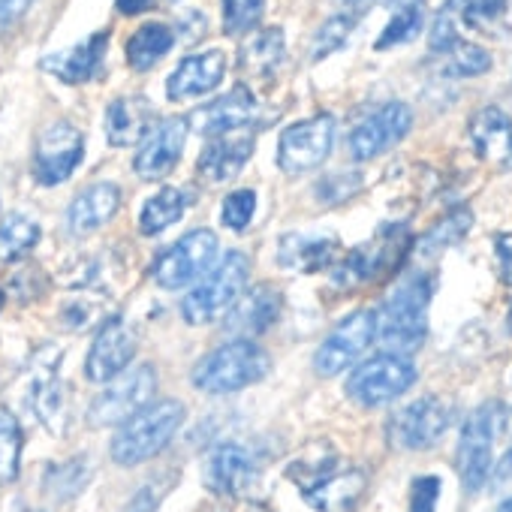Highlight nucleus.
I'll return each instance as SVG.
<instances>
[{"instance_id":"21","label":"nucleus","mask_w":512,"mask_h":512,"mask_svg":"<svg viewBox=\"0 0 512 512\" xmlns=\"http://www.w3.org/2000/svg\"><path fill=\"white\" fill-rule=\"evenodd\" d=\"M256 115H260V106H256L250 88L238 85L229 94H223L220 100L196 109L187 124H193V130L202 133V136H220V133H232V130L253 127L256 124Z\"/></svg>"},{"instance_id":"24","label":"nucleus","mask_w":512,"mask_h":512,"mask_svg":"<svg viewBox=\"0 0 512 512\" xmlns=\"http://www.w3.org/2000/svg\"><path fill=\"white\" fill-rule=\"evenodd\" d=\"M106 49H109V31H100V34L88 37L79 46H70L64 52L46 55L40 61V67L46 73H52L55 79L67 82V85H85V82L97 79V73L103 70Z\"/></svg>"},{"instance_id":"45","label":"nucleus","mask_w":512,"mask_h":512,"mask_svg":"<svg viewBox=\"0 0 512 512\" xmlns=\"http://www.w3.org/2000/svg\"><path fill=\"white\" fill-rule=\"evenodd\" d=\"M157 503H160V491H154V485H145V488L124 506V512H157Z\"/></svg>"},{"instance_id":"26","label":"nucleus","mask_w":512,"mask_h":512,"mask_svg":"<svg viewBox=\"0 0 512 512\" xmlns=\"http://www.w3.org/2000/svg\"><path fill=\"white\" fill-rule=\"evenodd\" d=\"M121 208V187L112 181H97L85 187L67 208V229L73 235H91L106 226Z\"/></svg>"},{"instance_id":"19","label":"nucleus","mask_w":512,"mask_h":512,"mask_svg":"<svg viewBox=\"0 0 512 512\" xmlns=\"http://www.w3.org/2000/svg\"><path fill=\"white\" fill-rule=\"evenodd\" d=\"M205 485L220 497H241L256 479H260V464L253 452L241 443H220L205 458Z\"/></svg>"},{"instance_id":"42","label":"nucleus","mask_w":512,"mask_h":512,"mask_svg":"<svg viewBox=\"0 0 512 512\" xmlns=\"http://www.w3.org/2000/svg\"><path fill=\"white\" fill-rule=\"evenodd\" d=\"M440 476H416L410 485V512H437Z\"/></svg>"},{"instance_id":"31","label":"nucleus","mask_w":512,"mask_h":512,"mask_svg":"<svg viewBox=\"0 0 512 512\" xmlns=\"http://www.w3.org/2000/svg\"><path fill=\"white\" fill-rule=\"evenodd\" d=\"M172 46H175V31L169 25L148 22L127 40V61L136 73H148L172 52Z\"/></svg>"},{"instance_id":"1","label":"nucleus","mask_w":512,"mask_h":512,"mask_svg":"<svg viewBox=\"0 0 512 512\" xmlns=\"http://www.w3.org/2000/svg\"><path fill=\"white\" fill-rule=\"evenodd\" d=\"M434 296V278L425 272L404 275L386 302L374 311L377 320V344L383 353L413 356L428 338V305Z\"/></svg>"},{"instance_id":"7","label":"nucleus","mask_w":512,"mask_h":512,"mask_svg":"<svg viewBox=\"0 0 512 512\" xmlns=\"http://www.w3.org/2000/svg\"><path fill=\"white\" fill-rule=\"evenodd\" d=\"M250 275V260L241 250H229L220 256V263L202 275V281L181 299V314L190 326H205L220 320L244 293Z\"/></svg>"},{"instance_id":"23","label":"nucleus","mask_w":512,"mask_h":512,"mask_svg":"<svg viewBox=\"0 0 512 512\" xmlns=\"http://www.w3.org/2000/svg\"><path fill=\"white\" fill-rule=\"evenodd\" d=\"M223 76H226V55L220 49L187 55L166 79V97L175 103H184V100L211 94L223 82Z\"/></svg>"},{"instance_id":"8","label":"nucleus","mask_w":512,"mask_h":512,"mask_svg":"<svg viewBox=\"0 0 512 512\" xmlns=\"http://www.w3.org/2000/svg\"><path fill=\"white\" fill-rule=\"evenodd\" d=\"M452 419L455 413L449 401H443L440 395H425L389 416L386 437L395 449L422 452L443 440V434L452 428Z\"/></svg>"},{"instance_id":"25","label":"nucleus","mask_w":512,"mask_h":512,"mask_svg":"<svg viewBox=\"0 0 512 512\" xmlns=\"http://www.w3.org/2000/svg\"><path fill=\"white\" fill-rule=\"evenodd\" d=\"M250 154H253V127L211 136V142L199 157V175L211 184H223L244 169Z\"/></svg>"},{"instance_id":"37","label":"nucleus","mask_w":512,"mask_h":512,"mask_svg":"<svg viewBox=\"0 0 512 512\" xmlns=\"http://www.w3.org/2000/svg\"><path fill=\"white\" fill-rule=\"evenodd\" d=\"M470 223H473V211H470V208H458V211H452L449 217L437 220V223L428 229V235L422 238V247H419V250H422L425 256H434V253H440V250H446V247L458 244V241L467 235Z\"/></svg>"},{"instance_id":"28","label":"nucleus","mask_w":512,"mask_h":512,"mask_svg":"<svg viewBox=\"0 0 512 512\" xmlns=\"http://www.w3.org/2000/svg\"><path fill=\"white\" fill-rule=\"evenodd\" d=\"M154 124L151 100L145 97H118L106 109V139L115 148L139 145V139Z\"/></svg>"},{"instance_id":"44","label":"nucleus","mask_w":512,"mask_h":512,"mask_svg":"<svg viewBox=\"0 0 512 512\" xmlns=\"http://www.w3.org/2000/svg\"><path fill=\"white\" fill-rule=\"evenodd\" d=\"M31 4H34V0H0V28L16 25L28 13Z\"/></svg>"},{"instance_id":"34","label":"nucleus","mask_w":512,"mask_h":512,"mask_svg":"<svg viewBox=\"0 0 512 512\" xmlns=\"http://www.w3.org/2000/svg\"><path fill=\"white\" fill-rule=\"evenodd\" d=\"M187 208V199L181 190L175 187H163L160 193H154L145 205H142V214H139V229L142 235H160L163 229H169L172 223L181 220Z\"/></svg>"},{"instance_id":"29","label":"nucleus","mask_w":512,"mask_h":512,"mask_svg":"<svg viewBox=\"0 0 512 512\" xmlns=\"http://www.w3.org/2000/svg\"><path fill=\"white\" fill-rule=\"evenodd\" d=\"M287 46H284V31L281 28H269L260 34H250L241 49H238V70L250 79H272L281 64H284Z\"/></svg>"},{"instance_id":"17","label":"nucleus","mask_w":512,"mask_h":512,"mask_svg":"<svg viewBox=\"0 0 512 512\" xmlns=\"http://www.w3.org/2000/svg\"><path fill=\"white\" fill-rule=\"evenodd\" d=\"M187 118H160L148 127V133L139 139V151L133 157V169L145 181H157L169 175L184 151L187 142Z\"/></svg>"},{"instance_id":"6","label":"nucleus","mask_w":512,"mask_h":512,"mask_svg":"<svg viewBox=\"0 0 512 512\" xmlns=\"http://www.w3.org/2000/svg\"><path fill=\"white\" fill-rule=\"evenodd\" d=\"M506 419H509V410L503 401H485L461 425V437H458V449H455V470H458L467 494L482 491L485 482L491 479L494 443L503 434Z\"/></svg>"},{"instance_id":"22","label":"nucleus","mask_w":512,"mask_h":512,"mask_svg":"<svg viewBox=\"0 0 512 512\" xmlns=\"http://www.w3.org/2000/svg\"><path fill=\"white\" fill-rule=\"evenodd\" d=\"M281 308H284L281 290L278 287H269V284H260V287L241 293L238 302L223 314L226 317L223 329L229 335H235V338L263 335L281 317Z\"/></svg>"},{"instance_id":"47","label":"nucleus","mask_w":512,"mask_h":512,"mask_svg":"<svg viewBox=\"0 0 512 512\" xmlns=\"http://www.w3.org/2000/svg\"><path fill=\"white\" fill-rule=\"evenodd\" d=\"M151 4H154V0H115V7H118L121 16H139V13L151 10Z\"/></svg>"},{"instance_id":"10","label":"nucleus","mask_w":512,"mask_h":512,"mask_svg":"<svg viewBox=\"0 0 512 512\" xmlns=\"http://www.w3.org/2000/svg\"><path fill=\"white\" fill-rule=\"evenodd\" d=\"M157 389V374L151 365H133L124 368L118 377L109 380V386L91 401L88 407V425L91 428H112L130 419L136 410H142Z\"/></svg>"},{"instance_id":"36","label":"nucleus","mask_w":512,"mask_h":512,"mask_svg":"<svg viewBox=\"0 0 512 512\" xmlns=\"http://www.w3.org/2000/svg\"><path fill=\"white\" fill-rule=\"evenodd\" d=\"M491 70V55L488 49L476 46V43H458L446 52V64H443V76L449 79H476L482 73Z\"/></svg>"},{"instance_id":"35","label":"nucleus","mask_w":512,"mask_h":512,"mask_svg":"<svg viewBox=\"0 0 512 512\" xmlns=\"http://www.w3.org/2000/svg\"><path fill=\"white\" fill-rule=\"evenodd\" d=\"M22 425L19 419L0 407V485H10L19 476V464H22Z\"/></svg>"},{"instance_id":"13","label":"nucleus","mask_w":512,"mask_h":512,"mask_svg":"<svg viewBox=\"0 0 512 512\" xmlns=\"http://www.w3.org/2000/svg\"><path fill=\"white\" fill-rule=\"evenodd\" d=\"M335 145V118L332 115H314L305 121H296L281 133L278 142V166L290 175L311 172L323 166Z\"/></svg>"},{"instance_id":"54","label":"nucleus","mask_w":512,"mask_h":512,"mask_svg":"<svg viewBox=\"0 0 512 512\" xmlns=\"http://www.w3.org/2000/svg\"><path fill=\"white\" fill-rule=\"evenodd\" d=\"M260 512H272V509H260Z\"/></svg>"},{"instance_id":"5","label":"nucleus","mask_w":512,"mask_h":512,"mask_svg":"<svg viewBox=\"0 0 512 512\" xmlns=\"http://www.w3.org/2000/svg\"><path fill=\"white\" fill-rule=\"evenodd\" d=\"M413 247V235L404 223H386L383 229L374 232L371 241L347 250L338 256V263L332 266V281L341 290H359L365 284L383 281L386 275L398 272L404 256Z\"/></svg>"},{"instance_id":"39","label":"nucleus","mask_w":512,"mask_h":512,"mask_svg":"<svg viewBox=\"0 0 512 512\" xmlns=\"http://www.w3.org/2000/svg\"><path fill=\"white\" fill-rule=\"evenodd\" d=\"M353 28H356V16H350V13L332 16V19H329V22L314 34L311 61H323V58H329L332 52H338V49L350 40Z\"/></svg>"},{"instance_id":"52","label":"nucleus","mask_w":512,"mask_h":512,"mask_svg":"<svg viewBox=\"0 0 512 512\" xmlns=\"http://www.w3.org/2000/svg\"><path fill=\"white\" fill-rule=\"evenodd\" d=\"M4 302H7V293H4V290H0V311H4Z\"/></svg>"},{"instance_id":"41","label":"nucleus","mask_w":512,"mask_h":512,"mask_svg":"<svg viewBox=\"0 0 512 512\" xmlns=\"http://www.w3.org/2000/svg\"><path fill=\"white\" fill-rule=\"evenodd\" d=\"M88 479V467H85V458L79 461H67V464H58V470L52 467L49 470V494H58V497H70L76 494Z\"/></svg>"},{"instance_id":"53","label":"nucleus","mask_w":512,"mask_h":512,"mask_svg":"<svg viewBox=\"0 0 512 512\" xmlns=\"http://www.w3.org/2000/svg\"><path fill=\"white\" fill-rule=\"evenodd\" d=\"M28 512H43V509H28Z\"/></svg>"},{"instance_id":"27","label":"nucleus","mask_w":512,"mask_h":512,"mask_svg":"<svg viewBox=\"0 0 512 512\" xmlns=\"http://www.w3.org/2000/svg\"><path fill=\"white\" fill-rule=\"evenodd\" d=\"M28 398L37 419L61 437L67 431V389L58 377V362H40L34 368Z\"/></svg>"},{"instance_id":"12","label":"nucleus","mask_w":512,"mask_h":512,"mask_svg":"<svg viewBox=\"0 0 512 512\" xmlns=\"http://www.w3.org/2000/svg\"><path fill=\"white\" fill-rule=\"evenodd\" d=\"M503 13L506 0H443L428 34V49L434 55H446L452 46L461 43V28L497 34Z\"/></svg>"},{"instance_id":"40","label":"nucleus","mask_w":512,"mask_h":512,"mask_svg":"<svg viewBox=\"0 0 512 512\" xmlns=\"http://www.w3.org/2000/svg\"><path fill=\"white\" fill-rule=\"evenodd\" d=\"M253 214H256V193L253 190H232L220 205V223L235 229V232H244L250 226Z\"/></svg>"},{"instance_id":"32","label":"nucleus","mask_w":512,"mask_h":512,"mask_svg":"<svg viewBox=\"0 0 512 512\" xmlns=\"http://www.w3.org/2000/svg\"><path fill=\"white\" fill-rule=\"evenodd\" d=\"M40 241V223L28 214H7L0 220V269L22 263Z\"/></svg>"},{"instance_id":"14","label":"nucleus","mask_w":512,"mask_h":512,"mask_svg":"<svg viewBox=\"0 0 512 512\" xmlns=\"http://www.w3.org/2000/svg\"><path fill=\"white\" fill-rule=\"evenodd\" d=\"M374 338H377L374 311H353L326 335V341L314 353V371L320 377H335V374L353 368L368 353Z\"/></svg>"},{"instance_id":"20","label":"nucleus","mask_w":512,"mask_h":512,"mask_svg":"<svg viewBox=\"0 0 512 512\" xmlns=\"http://www.w3.org/2000/svg\"><path fill=\"white\" fill-rule=\"evenodd\" d=\"M341 241L332 232H290L278 244V263L299 275L326 272L338 263Z\"/></svg>"},{"instance_id":"18","label":"nucleus","mask_w":512,"mask_h":512,"mask_svg":"<svg viewBox=\"0 0 512 512\" xmlns=\"http://www.w3.org/2000/svg\"><path fill=\"white\" fill-rule=\"evenodd\" d=\"M136 332L130 323H124L121 317H109L97 335L94 344L88 350L85 359V374L91 383H109L112 377H118L124 368H130L133 356H136Z\"/></svg>"},{"instance_id":"2","label":"nucleus","mask_w":512,"mask_h":512,"mask_svg":"<svg viewBox=\"0 0 512 512\" xmlns=\"http://www.w3.org/2000/svg\"><path fill=\"white\" fill-rule=\"evenodd\" d=\"M184 404L175 398H160V401H148L142 410H136L130 419H124L112 437V461L121 467H136L154 455H160L172 437L178 434V428L184 425Z\"/></svg>"},{"instance_id":"9","label":"nucleus","mask_w":512,"mask_h":512,"mask_svg":"<svg viewBox=\"0 0 512 512\" xmlns=\"http://www.w3.org/2000/svg\"><path fill=\"white\" fill-rule=\"evenodd\" d=\"M416 377L419 374L410 356L380 353L353 368V374L347 377V395L362 407H383L410 392Z\"/></svg>"},{"instance_id":"43","label":"nucleus","mask_w":512,"mask_h":512,"mask_svg":"<svg viewBox=\"0 0 512 512\" xmlns=\"http://www.w3.org/2000/svg\"><path fill=\"white\" fill-rule=\"evenodd\" d=\"M494 260H497V278L512 287V232L494 235Z\"/></svg>"},{"instance_id":"3","label":"nucleus","mask_w":512,"mask_h":512,"mask_svg":"<svg viewBox=\"0 0 512 512\" xmlns=\"http://www.w3.org/2000/svg\"><path fill=\"white\" fill-rule=\"evenodd\" d=\"M287 476L299 485L302 497L320 512H353L368 488V476L341 461L338 455L323 458H302L290 464Z\"/></svg>"},{"instance_id":"4","label":"nucleus","mask_w":512,"mask_h":512,"mask_svg":"<svg viewBox=\"0 0 512 512\" xmlns=\"http://www.w3.org/2000/svg\"><path fill=\"white\" fill-rule=\"evenodd\" d=\"M272 371V356L250 338H235L202 356L190 374V383L208 395H229L260 383Z\"/></svg>"},{"instance_id":"16","label":"nucleus","mask_w":512,"mask_h":512,"mask_svg":"<svg viewBox=\"0 0 512 512\" xmlns=\"http://www.w3.org/2000/svg\"><path fill=\"white\" fill-rule=\"evenodd\" d=\"M413 127V112L407 103H383L380 109H374L368 118H362L353 133H350V154L353 160L365 163L374 160L380 154H386L389 148H395Z\"/></svg>"},{"instance_id":"46","label":"nucleus","mask_w":512,"mask_h":512,"mask_svg":"<svg viewBox=\"0 0 512 512\" xmlns=\"http://www.w3.org/2000/svg\"><path fill=\"white\" fill-rule=\"evenodd\" d=\"M491 479H494V485H506V482H512V443L506 446V452L497 458V464L491 467Z\"/></svg>"},{"instance_id":"33","label":"nucleus","mask_w":512,"mask_h":512,"mask_svg":"<svg viewBox=\"0 0 512 512\" xmlns=\"http://www.w3.org/2000/svg\"><path fill=\"white\" fill-rule=\"evenodd\" d=\"M425 28V0H398L392 19L386 22L383 34L377 37L374 49L386 52L395 46H404L410 40H416Z\"/></svg>"},{"instance_id":"50","label":"nucleus","mask_w":512,"mask_h":512,"mask_svg":"<svg viewBox=\"0 0 512 512\" xmlns=\"http://www.w3.org/2000/svg\"><path fill=\"white\" fill-rule=\"evenodd\" d=\"M506 329H509V335H512V308H509V314H506Z\"/></svg>"},{"instance_id":"49","label":"nucleus","mask_w":512,"mask_h":512,"mask_svg":"<svg viewBox=\"0 0 512 512\" xmlns=\"http://www.w3.org/2000/svg\"><path fill=\"white\" fill-rule=\"evenodd\" d=\"M497 512H512V497H506V500L497 506Z\"/></svg>"},{"instance_id":"51","label":"nucleus","mask_w":512,"mask_h":512,"mask_svg":"<svg viewBox=\"0 0 512 512\" xmlns=\"http://www.w3.org/2000/svg\"><path fill=\"white\" fill-rule=\"evenodd\" d=\"M506 166L512 169V142H509V151H506Z\"/></svg>"},{"instance_id":"30","label":"nucleus","mask_w":512,"mask_h":512,"mask_svg":"<svg viewBox=\"0 0 512 512\" xmlns=\"http://www.w3.org/2000/svg\"><path fill=\"white\" fill-rule=\"evenodd\" d=\"M470 145L482 160H494V157H506L509 142H512V121L500 106H485L470 118L467 127Z\"/></svg>"},{"instance_id":"38","label":"nucleus","mask_w":512,"mask_h":512,"mask_svg":"<svg viewBox=\"0 0 512 512\" xmlns=\"http://www.w3.org/2000/svg\"><path fill=\"white\" fill-rule=\"evenodd\" d=\"M223 10V31L229 37H244L260 25L266 13V0H220Z\"/></svg>"},{"instance_id":"11","label":"nucleus","mask_w":512,"mask_h":512,"mask_svg":"<svg viewBox=\"0 0 512 512\" xmlns=\"http://www.w3.org/2000/svg\"><path fill=\"white\" fill-rule=\"evenodd\" d=\"M217 260V235L211 229H193L169 244L151 266V278L163 290H181L199 281Z\"/></svg>"},{"instance_id":"48","label":"nucleus","mask_w":512,"mask_h":512,"mask_svg":"<svg viewBox=\"0 0 512 512\" xmlns=\"http://www.w3.org/2000/svg\"><path fill=\"white\" fill-rule=\"evenodd\" d=\"M344 7H353V10H359V7H365V4H371V0H341Z\"/></svg>"},{"instance_id":"15","label":"nucleus","mask_w":512,"mask_h":512,"mask_svg":"<svg viewBox=\"0 0 512 512\" xmlns=\"http://www.w3.org/2000/svg\"><path fill=\"white\" fill-rule=\"evenodd\" d=\"M85 139L70 121H52L37 133L34 142V178L46 187L64 184L82 163Z\"/></svg>"}]
</instances>
